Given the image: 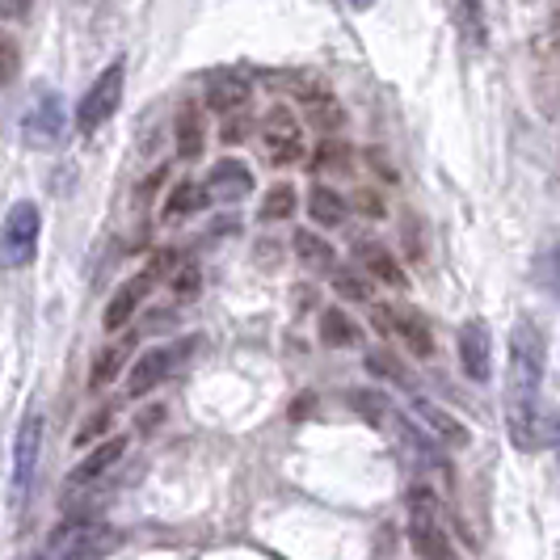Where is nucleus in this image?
<instances>
[{
    "instance_id": "obj_28",
    "label": "nucleus",
    "mask_w": 560,
    "mask_h": 560,
    "mask_svg": "<svg viewBox=\"0 0 560 560\" xmlns=\"http://www.w3.org/2000/svg\"><path fill=\"white\" fill-rule=\"evenodd\" d=\"M350 409L363 413V421H371V425H384V418H388V400H384L380 393H371V388L350 393Z\"/></svg>"
},
{
    "instance_id": "obj_31",
    "label": "nucleus",
    "mask_w": 560,
    "mask_h": 560,
    "mask_svg": "<svg viewBox=\"0 0 560 560\" xmlns=\"http://www.w3.org/2000/svg\"><path fill=\"white\" fill-rule=\"evenodd\" d=\"M173 295L177 300H190V295H198V287H202V275H198V266H182L177 275H173Z\"/></svg>"
},
{
    "instance_id": "obj_14",
    "label": "nucleus",
    "mask_w": 560,
    "mask_h": 560,
    "mask_svg": "<svg viewBox=\"0 0 560 560\" xmlns=\"http://www.w3.org/2000/svg\"><path fill=\"white\" fill-rule=\"evenodd\" d=\"M359 261H363V270L371 275V279H380L384 287H396V291H405L409 287V279H405V266L396 261L393 249H384L380 241H359Z\"/></svg>"
},
{
    "instance_id": "obj_5",
    "label": "nucleus",
    "mask_w": 560,
    "mask_h": 560,
    "mask_svg": "<svg viewBox=\"0 0 560 560\" xmlns=\"http://www.w3.org/2000/svg\"><path fill=\"white\" fill-rule=\"evenodd\" d=\"M409 505H413V518H409V544H413V552L421 560H459L455 548L447 544V535L439 532V523H434V493H425L418 485L409 493Z\"/></svg>"
},
{
    "instance_id": "obj_12",
    "label": "nucleus",
    "mask_w": 560,
    "mask_h": 560,
    "mask_svg": "<svg viewBox=\"0 0 560 560\" xmlns=\"http://www.w3.org/2000/svg\"><path fill=\"white\" fill-rule=\"evenodd\" d=\"M122 451H127V439H106L102 447H93L84 455L81 464L68 472V489H84V485H93V480H102L110 472L114 464L122 459Z\"/></svg>"
},
{
    "instance_id": "obj_9",
    "label": "nucleus",
    "mask_w": 560,
    "mask_h": 560,
    "mask_svg": "<svg viewBox=\"0 0 560 560\" xmlns=\"http://www.w3.org/2000/svg\"><path fill=\"white\" fill-rule=\"evenodd\" d=\"M177 363V350H168V346H156V350H148L136 359V366L127 371V396H148L152 388H161V380H165L168 371Z\"/></svg>"
},
{
    "instance_id": "obj_1",
    "label": "nucleus",
    "mask_w": 560,
    "mask_h": 560,
    "mask_svg": "<svg viewBox=\"0 0 560 560\" xmlns=\"http://www.w3.org/2000/svg\"><path fill=\"white\" fill-rule=\"evenodd\" d=\"M544 366H548V337L532 316H518L505 354V430L518 451H535L544 443V409H539Z\"/></svg>"
},
{
    "instance_id": "obj_38",
    "label": "nucleus",
    "mask_w": 560,
    "mask_h": 560,
    "mask_svg": "<svg viewBox=\"0 0 560 560\" xmlns=\"http://www.w3.org/2000/svg\"><path fill=\"white\" fill-rule=\"evenodd\" d=\"M350 4H354V9H366V4H371V0H350Z\"/></svg>"
},
{
    "instance_id": "obj_25",
    "label": "nucleus",
    "mask_w": 560,
    "mask_h": 560,
    "mask_svg": "<svg viewBox=\"0 0 560 560\" xmlns=\"http://www.w3.org/2000/svg\"><path fill=\"white\" fill-rule=\"evenodd\" d=\"M295 207H300V195H295V186L279 182V186H270V190H266V198H261V220H266V224L291 220V215H295Z\"/></svg>"
},
{
    "instance_id": "obj_11",
    "label": "nucleus",
    "mask_w": 560,
    "mask_h": 560,
    "mask_svg": "<svg viewBox=\"0 0 560 560\" xmlns=\"http://www.w3.org/2000/svg\"><path fill=\"white\" fill-rule=\"evenodd\" d=\"M249 97H253V84L245 77H236V72H215L211 81H207V110L215 114H241L249 110Z\"/></svg>"
},
{
    "instance_id": "obj_16",
    "label": "nucleus",
    "mask_w": 560,
    "mask_h": 560,
    "mask_svg": "<svg viewBox=\"0 0 560 560\" xmlns=\"http://www.w3.org/2000/svg\"><path fill=\"white\" fill-rule=\"evenodd\" d=\"M148 287H152V279H148V270H143V275H136V279L127 282V287H118V291H114V300L106 304V316H102L106 334H118V329H127V320L136 316L140 300L148 295Z\"/></svg>"
},
{
    "instance_id": "obj_6",
    "label": "nucleus",
    "mask_w": 560,
    "mask_h": 560,
    "mask_svg": "<svg viewBox=\"0 0 560 560\" xmlns=\"http://www.w3.org/2000/svg\"><path fill=\"white\" fill-rule=\"evenodd\" d=\"M22 136H26L30 148H56L63 140V97L51 93V89H43L38 97H34V106H30L26 122H22Z\"/></svg>"
},
{
    "instance_id": "obj_35",
    "label": "nucleus",
    "mask_w": 560,
    "mask_h": 560,
    "mask_svg": "<svg viewBox=\"0 0 560 560\" xmlns=\"http://www.w3.org/2000/svg\"><path fill=\"white\" fill-rule=\"evenodd\" d=\"M405 253H409L413 261H425V236H421L418 215H405Z\"/></svg>"
},
{
    "instance_id": "obj_39",
    "label": "nucleus",
    "mask_w": 560,
    "mask_h": 560,
    "mask_svg": "<svg viewBox=\"0 0 560 560\" xmlns=\"http://www.w3.org/2000/svg\"><path fill=\"white\" fill-rule=\"evenodd\" d=\"M13 4H18V9H13V13H26V9H22V4H26V0H13Z\"/></svg>"
},
{
    "instance_id": "obj_4",
    "label": "nucleus",
    "mask_w": 560,
    "mask_h": 560,
    "mask_svg": "<svg viewBox=\"0 0 560 560\" xmlns=\"http://www.w3.org/2000/svg\"><path fill=\"white\" fill-rule=\"evenodd\" d=\"M38 232H43V215L34 202H18L4 224H0V266L4 270H22L38 253Z\"/></svg>"
},
{
    "instance_id": "obj_13",
    "label": "nucleus",
    "mask_w": 560,
    "mask_h": 560,
    "mask_svg": "<svg viewBox=\"0 0 560 560\" xmlns=\"http://www.w3.org/2000/svg\"><path fill=\"white\" fill-rule=\"evenodd\" d=\"M451 18H455V34L468 51H485L489 43V18H485V0H451Z\"/></svg>"
},
{
    "instance_id": "obj_26",
    "label": "nucleus",
    "mask_w": 560,
    "mask_h": 560,
    "mask_svg": "<svg viewBox=\"0 0 560 560\" xmlns=\"http://www.w3.org/2000/svg\"><path fill=\"white\" fill-rule=\"evenodd\" d=\"M532 275H535V282L552 295V300H560V245H548V249L535 253Z\"/></svg>"
},
{
    "instance_id": "obj_36",
    "label": "nucleus",
    "mask_w": 560,
    "mask_h": 560,
    "mask_svg": "<svg viewBox=\"0 0 560 560\" xmlns=\"http://www.w3.org/2000/svg\"><path fill=\"white\" fill-rule=\"evenodd\" d=\"M354 207H359L363 215H371V220H384V202H380L375 190H359V195H354Z\"/></svg>"
},
{
    "instance_id": "obj_32",
    "label": "nucleus",
    "mask_w": 560,
    "mask_h": 560,
    "mask_svg": "<svg viewBox=\"0 0 560 560\" xmlns=\"http://www.w3.org/2000/svg\"><path fill=\"white\" fill-rule=\"evenodd\" d=\"M110 421H114L110 409H97V413H93V418H89L81 430H77V443H81V447H89L97 434H106V430H110Z\"/></svg>"
},
{
    "instance_id": "obj_37",
    "label": "nucleus",
    "mask_w": 560,
    "mask_h": 560,
    "mask_svg": "<svg viewBox=\"0 0 560 560\" xmlns=\"http://www.w3.org/2000/svg\"><path fill=\"white\" fill-rule=\"evenodd\" d=\"M544 443H552V451H557V459H560V409L552 418H544Z\"/></svg>"
},
{
    "instance_id": "obj_24",
    "label": "nucleus",
    "mask_w": 560,
    "mask_h": 560,
    "mask_svg": "<svg viewBox=\"0 0 560 560\" xmlns=\"http://www.w3.org/2000/svg\"><path fill=\"white\" fill-rule=\"evenodd\" d=\"M320 341H325V346H337V350H346V346L359 341V325H354L341 308L320 312Z\"/></svg>"
},
{
    "instance_id": "obj_29",
    "label": "nucleus",
    "mask_w": 560,
    "mask_h": 560,
    "mask_svg": "<svg viewBox=\"0 0 560 560\" xmlns=\"http://www.w3.org/2000/svg\"><path fill=\"white\" fill-rule=\"evenodd\" d=\"M253 136V118L245 110L241 114H228L224 127H220V140L224 143H245Z\"/></svg>"
},
{
    "instance_id": "obj_7",
    "label": "nucleus",
    "mask_w": 560,
    "mask_h": 560,
    "mask_svg": "<svg viewBox=\"0 0 560 560\" xmlns=\"http://www.w3.org/2000/svg\"><path fill=\"white\" fill-rule=\"evenodd\" d=\"M459 366L472 384H489L493 375V337H489V325L485 320H464L459 329Z\"/></svg>"
},
{
    "instance_id": "obj_19",
    "label": "nucleus",
    "mask_w": 560,
    "mask_h": 560,
    "mask_svg": "<svg viewBox=\"0 0 560 560\" xmlns=\"http://www.w3.org/2000/svg\"><path fill=\"white\" fill-rule=\"evenodd\" d=\"M173 136H177V156H182V161H198L202 148H207V122H202V110H198V106H182Z\"/></svg>"
},
{
    "instance_id": "obj_27",
    "label": "nucleus",
    "mask_w": 560,
    "mask_h": 560,
    "mask_svg": "<svg viewBox=\"0 0 560 560\" xmlns=\"http://www.w3.org/2000/svg\"><path fill=\"white\" fill-rule=\"evenodd\" d=\"M304 118H308V122L320 131V136H325V140H329L334 131H341V122H346V114H341V106H337L334 97L308 102V106H304Z\"/></svg>"
},
{
    "instance_id": "obj_30",
    "label": "nucleus",
    "mask_w": 560,
    "mask_h": 560,
    "mask_svg": "<svg viewBox=\"0 0 560 560\" xmlns=\"http://www.w3.org/2000/svg\"><path fill=\"white\" fill-rule=\"evenodd\" d=\"M334 287L341 291V295H346V300H371V282L359 279L354 270H337Z\"/></svg>"
},
{
    "instance_id": "obj_15",
    "label": "nucleus",
    "mask_w": 560,
    "mask_h": 560,
    "mask_svg": "<svg viewBox=\"0 0 560 560\" xmlns=\"http://www.w3.org/2000/svg\"><path fill=\"white\" fill-rule=\"evenodd\" d=\"M413 409H418L421 425H425L430 434H439L447 447H468V443H472L468 425L455 418V413H447L443 405H434V400H413Z\"/></svg>"
},
{
    "instance_id": "obj_10",
    "label": "nucleus",
    "mask_w": 560,
    "mask_h": 560,
    "mask_svg": "<svg viewBox=\"0 0 560 560\" xmlns=\"http://www.w3.org/2000/svg\"><path fill=\"white\" fill-rule=\"evenodd\" d=\"M249 190H253V173H249V165L236 161V156L215 161L211 173H207V195L220 198V202H241Z\"/></svg>"
},
{
    "instance_id": "obj_17",
    "label": "nucleus",
    "mask_w": 560,
    "mask_h": 560,
    "mask_svg": "<svg viewBox=\"0 0 560 560\" xmlns=\"http://www.w3.org/2000/svg\"><path fill=\"white\" fill-rule=\"evenodd\" d=\"M393 337H400V346H405L413 359H430V354H434V334H430V325L421 320L418 312L393 308Z\"/></svg>"
},
{
    "instance_id": "obj_18",
    "label": "nucleus",
    "mask_w": 560,
    "mask_h": 560,
    "mask_svg": "<svg viewBox=\"0 0 560 560\" xmlns=\"http://www.w3.org/2000/svg\"><path fill=\"white\" fill-rule=\"evenodd\" d=\"M207 186H198V182H177L173 190H168V198H165V224H186L190 215H198L202 207H207Z\"/></svg>"
},
{
    "instance_id": "obj_20",
    "label": "nucleus",
    "mask_w": 560,
    "mask_h": 560,
    "mask_svg": "<svg viewBox=\"0 0 560 560\" xmlns=\"http://www.w3.org/2000/svg\"><path fill=\"white\" fill-rule=\"evenodd\" d=\"M127 354H131V341H110V346L93 359V366H89V388H93V393L110 388L114 380H118V371L127 366Z\"/></svg>"
},
{
    "instance_id": "obj_23",
    "label": "nucleus",
    "mask_w": 560,
    "mask_h": 560,
    "mask_svg": "<svg viewBox=\"0 0 560 560\" xmlns=\"http://www.w3.org/2000/svg\"><path fill=\"white\" fill-rule=\"evenodd\" d=\"M308 211H312V220H316L320 228H341V224H346V198L337 195V190H329V186H312Z\"/></svg>"
},
{
    "instance_id": "obj_21",
    "label": "nucleus",
    "mask_w": 560,
    "mask_h": 560,
    "mask_svg": "<svg viewBox=\"0 0 560 560\" xmlns=\"http://www.w3.org/2000/svg\"><path fill=\"white\" fill-rule=\"evenodd\" d=\"M350 165H354V161H350V143H341L337 136L320 140L316 152H312V173H316V177H325V173H329V177H346Z\"/></svg>"
},
{
    "instance_id": "obj_33",
    "label": "nucleus",
    "mask_w": 560,
    "mask_h": 560,
    "mask_svg": "<svg viewBox=\"0 0 560 560\" xmlns=\"http://www.w3.org/2000/svg\"><path fill=\"white\" fill-rule=\"evenodd\" d=\"M18 77V43L9 34H0V89Z\"/></svg>"
},
{
    "instance_id": "obj_8",
    "label": "nucleus",
    "mask_w": 560,
    "mask_h": 560,
    "mask_svg": "<svg viewBox=\"0 0 560 560\" xmlns=\"http://www.w3.org/2000/svg\"><path fill=\"white\" fill-rule=\"evenodd\" d=\"M38 447H43V418L30 413L18 430V443H13V489L26 493L34 485V468H38Z\"/></svg>"
},
{
    "instance_id": "obj_2",
    "label": "nucleus",
    "mask_w": 560,
    "mask_h": 560,
    "mask_svg": "<svg viewBox=\"0 0 560 560\" xmlns=\"http://www.w3.org/2000/svg\"><path fill=\"white\" fill-rule=\"evenodd\" d=\"M122 84H127V63L114 59V63L102 68V77L84 89L81 106H77V131L81 136L102 131L114 114H118V106H122Z\"/></svg>"
},
{
    "instance_id": "obj_3",
    "label": "nucleus",
    "mask_w": 560,
    "mask_h": 560,
    "mask_svg": "<svg viewBox=\"0 0 560 560\" xmlns=\"http://www.w3.org/2000/svg\"><path fill=\"white\" fill-rule=\"evenodd\" d=\"M261 152L275 168H291L308 156V143H304V122L295 118L291 106H275V110L261 114Z\"/></svg>"
},
{
    "instance_id": "obj_34",
    "label": "nucleus",
    "mask_w": 560,
    "mask_h": 560,
    "mask_svg": "<svg viewBox=\"0 0 560 560\" xmlns=\"http://www.w3.org/2000/svg\"><path fill=\"white\" fill-rule=\"evenodd\" d=\"M366 366H371V371H380V375H388V380H396V384H409V371L396 363V359H384V350L366 354Z\"/></svg>"
},
{
    "instance_id": "obj_22",
    "label": "nucleus",
    "mask_w": 560,
    "mask_h": 560,
    "mask_svg": "<svg viewBox=\"0 0 560 560\" xmlns=\"http://www.w3.org/2000/svg\"><path fill=\"white\" fill-rule=\"evenodd\" d=\"M291 249H295L300 261H308L312 270H329V266H334V245H329L325 236H316L312 228H295Z\"/></svg>"
}]
</instances>
